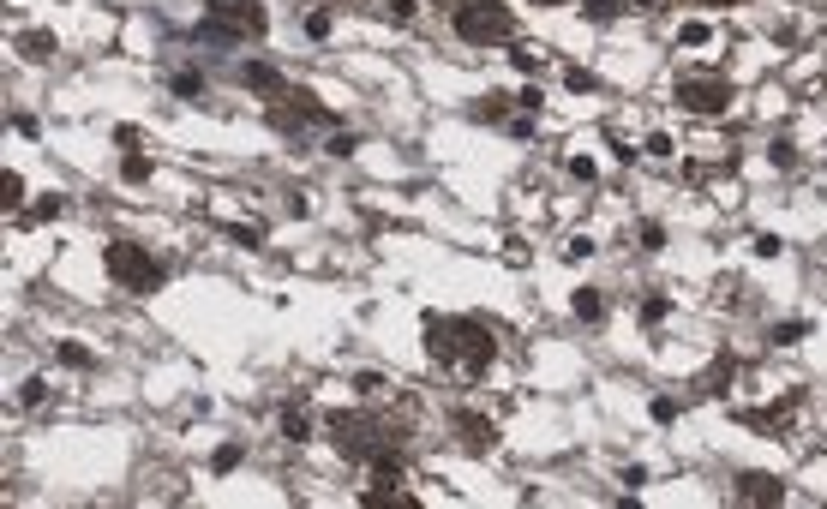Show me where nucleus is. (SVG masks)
I'll return each mask as SVG.
<instances>
[{"label":"nucleus","instance_id":"1","mask_svg":"<svg viewBox=\"0 0 827 509\" xmlns=\"http://www.w3.org/2000/svg\"><path fill=\"white\" fill-rule=\"evenodd\" d=\"M102 264H108V276H114V282H126L132 294L156 288V276H162V270H156V264H150V258H144L138 246H126V240H114V246L102 252Z\"/></svg>","mask_w":827,"mask_h":509},{"label":"nucleus","instance_id":"2","mask_svg":"<svg viewBox=\"0 0 827 509\" xmlns=\"http://www.w3.org/2000/svg\"><path fill=\"white\" fill-rule=\"evenodd\" d=\"M678 96H684V102H690L696 114H720V108L732 102V90H726V84H696V78H690V84H684Z\"/></svg>","mask_w":827,"mask_h":509},{"label":"nucleus","instance_id":"3","mask_svg":"<svg viewBox=\"0 0 827 509\" xmlns=\"http://www.w3.org/2000/svg\"><path fill=\"white\" fill-rule=\"evenodd\" d=\"M456 30H462L468 42H492V36H504L510 24H504L498 12H492V18H486V12H462V18H456Z\"/></svg>","mask_w":827,"mask_h":509},{"label":"nucleus","instance_id":"4","mask_svg":"<svg viewBox=\"0 0 827 509\" xmlns=\"http://www.w3.org/2000/svg\"><path fill=\"white\" fill-rule=\"evenodd\" d=\"M216 12H222V18H240L246 30H264V12H258L252 0H216Z\"/></svg>","mask_w":827,"mask_h":509},{"label":"nucleus","instance_id":"5","mask_svg":"<svg viewBox=\"0 0 827 509\" xmlns=\"http://www.w3.org/2000/svg\"><path fill=\"white\" fill-rule=\"evenodd\" d=\"M744 498H750V504H774V498H780V486H774V480H762V474H750V480H744Z\"/></svg>","mask_w":827,"mask_h":509},{"label":"nucleus","instance_id":"6","mask_svg":"<svg viewBox=\"0 0 827 509\" xmlns=\"http://www.w3.org/2000/svg\"><path fill=\"white\" fill-rule=\"evenodd\" d=\"M600 312H606V300H600L594 288H582V294H576V318H588V324H594Z\"/></svg>","mask_w":827,"mask_h":509},{"label":"nucleus","instance_id":"7","mask_svg":"<svg viewBox=\"0 0 827 509\" xmlns=\"http://www.w3.org/2000/svg\"><path fill=\"white\" fill-rule=\"evenodd\" d=\"M18 198H24V180H18V174H6V180H0V204H6V210H18Z\"/></svg>","mask_w":827,"mask_h":509},{"label":"nucleus","instance_id":"8","mask_svg":"<svg viewBox=\"0 0 827 509\" xmlns=\"http://www.w3.org/2000/svg\"><path fill=\"white\" fill-rule=\"evenodd\" d=\"M42 396H48V384H42V378H24V390H18V402H24V408H36Z\"/></svg>","mask_w":827,"mask_h":509},{"label":"nucleus","instance_id":"9","mask_svg":"<svg viewBox=\"0 0 827 509\" xmlns=\"http://www.w3.org/2000/svg\"><path fill=\"white\" fill-rule=\"evenodd\" d=\"M246 84H258V90H270V84H276V72H270V66H246Z\"/></svg>","mask_w":827,"mask_h":509},{"label":"nucleus","instance_id":"10","mask_svg":"<svg viewBox=\"0 0 827 509\" xmlns=\"http://www.w3.org/2000/svg\"><path fill=\"white\" fill-rule=\"evenodd\" d=\"M282 426H288V438H306V414H300V408H288Z\"/></svg>","mask_w":827,"mask_h":509}]
</instances>
